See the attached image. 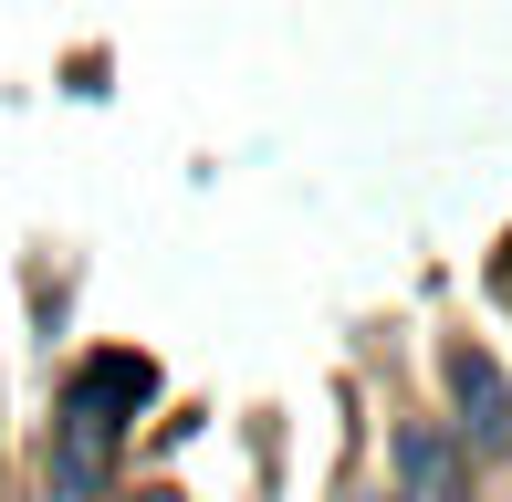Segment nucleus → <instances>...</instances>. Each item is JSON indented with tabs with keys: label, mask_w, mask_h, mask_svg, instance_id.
<instances>
[{
	"label": "nucleus",
	"mask_w": 512,
	"mask_h": 502,
	"mask_svg": "<svg viewBox=\"0 0 512 502\" xmlns=\"http://www.w3.org/2000/svg\"><path fill=\"white\" fill-rule=\"evenodd\" d=\"M147 398H157L147 356H95V367H74V387H63V440H53L63 502L105 492V461H115V440H126V408H147Z\"/></svg>",
	"instance_id": "f257e3e1"
},
{
	"label": "nucleus",
	"mask_w": 512,
	"mask_h": 502,
	"mask_svg": "<svg viewBox=\"0 0 512 502\" xmlns=\"http://www.w3.org/2000/svg\"><path fill=\"white\" fill-rule=\"evenodd\" d=\"M439 377H450V419L471 450H512V377L492 346H471V335H450V356H439Z\"/></svg>",
	"instance_id": "f03ea898"
},
{
	"label": "nucleus",
	"mask_w": 512,
	"mask_h": 502,
	"mask_svg": "<svg viewBox=\"0 0 512 502\" xmlns=\"http://www.w3.org/2000/svg\"><path fill=\"white\" fill-rule=\"evenodd\" d=\"M398 471H408V492H429V502H471L460 492V450L439 440V429H398Z\"/></svg>",
	"instance_id": "7ed1b4c3"
},
{
	"label": "nucleus",
	"mask_w": 512,
	"mask_h": 502,
	"mask_svg": "<svg viewBox=\"0 0 512 502\" xmlns=\"http://www.w3.org/2000/svg\"><path fill=\"white\" fill-rule=\"evenodd\" d=\"M366 502H398V492H366Z\"/></svg>",
	"instance_id": "20e7f679"
}]
</instances>
